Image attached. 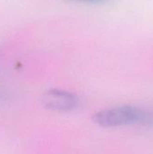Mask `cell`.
Returning a JSON list of instances; mask_svg holds the SVG:
<instances>
[{
    "label": "cell",
    "mask_w": 153,
    "mask_h": 154,
    "mask_svg": "<svg viewBox=\"0 0 153 154\" xmlns=\"http://www.w3.org/2000/svg\"><path fill=\"white\" fill-rule=\"evenodd\" d=\"M93 121L105 128L133 125H153V112L133 106H121L98 111L93 116Z\"/></svg>",
    "instance_id": "cell-1"
},
{
    "label": "cell",
    "mask_w": 153,
    "mask_h": 154,
    "mask_svg": "<svg viewBox=\"0 0 153 154\" xmlns=\"http://www.w3.org/2000/svg\"><path fill=\"white\" fill-rule=\"evenodd\" d=\"M41 104L49 110L56 112H69L77 108L78 97L69 91L52 88L41 96Z\"/></svg>",
    "instance_id": "cell-2"
},
{
    "label": "cell",
    "mask_w": 153,
    "mask_h": 154,
    "mask_svg": "<svg viewBox=\"0 0 153 154\" xmlns=\"http://www.w3.org/2000/svg\"><path fill=\"white\" fill-rule=\"evenodd\" d=\"M78 3H84V4H90V5H104L110 3L114 0H69Z\"/></svg>",
    "instance_id": "cell-3"
},
{
    "label": "cell",
    "mask_w": 153,
    "mask_h": 154,
    "mask_svg": "<svg viewBox=\"0 0 153 154\" xmlns=\"http://www.w3.org/2000/svg\"><path fill=\"white\" fill-rule=\"evenodd\" d=\"M5 94L4 93V91L2 90V88H0V101H2L3 99H5Z\"/></svg>",
    "instance_id": "cell-4"
}]
</instances>
